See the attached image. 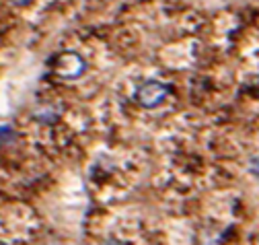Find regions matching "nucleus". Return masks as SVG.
<instances>
[{
	"label": "nucleus",
	"mask_w": 259,
	"mask_h": 245,
	"mask_svg": "<svg viewBox=\"0 0 259 245\" xmlns=\"http://www.w3.org/2000/svg\"><path fill=\"white\" fill-rule=\"evenodd\" d=\"M13 136H15L13 128H9V126H0V146H5L7 142H11Z\"/></svg>",
	"instance_id": "obj_4"
},
{
	"label": "nucleus",
	"mask_w": 259,
	"mask_h": 245,
	"mask_svg": "<svg viewBox=\"0 0 259 245\" xmlns=\"http://www.w3.org/2000/svg\"><path fill=\"white\" fill-rule=\"evenodd\" d=\"M33 115L39 121H44V124H52V121H56L60 117V109H56L54 105H41V107H37L33 111Z\"/></svg>",
	"instance_id": "obj_3"
},
{
	"label": "nucleus",
	"mask_w": 259,
	"mask_h": 245,
	"mask_svg": "<svg viewBox=\"0 0 259 245\" xmlns=\"http://www.w3.org/2000/svg\"><path fill=\"white\" fill-rule=\"evenodd\" d=\"M52 68L64 80H76L87 70V60L76 52H62L52 60Z\"/></svg>",
	"instance_id": "obj_1"
},
{
	"label": "nucleus",
	"mask_w": 259,
	"mask_h": 245,
	"mask_svg": "<svg viewBox=\"0 0 259 245\" xmlns=\"http://www.w3.org/2000/svg\"><path fill=\"white\" fill-rule=\"evenodd\" d=\"M13 5H17V7H25V5H29V3H33V0H11Z\"/></svg>",
	"instance_id": "obj_6"
},
{
	"label": "nucleus",
	"mask_w": 259,
	"mask_h": 245,
	"mask_svg": "<svg viewBox=\"0 0 259 245\" xmlns=\"http://www.w3.org/2000/svg\"><path fill=\"white\" fill-rule=\"evenodd\" d=\"M171 93V89L169 85L165 83H160V80H146L144 85L138 87L136 91V101L142 105V107H156L160 105Z\"/></svg>",
	"instance_id": "obj_2"
},
{
	"label": "nucleus",
	"mask_w": 259,
	"mask_h": 245,
	"mask_svg": "<svg viewBox=\"0 0 259 245\" xmlns=\"http://www.w3.org/2000/svg\"><path fill=\"white\" fill-rule=\"evenodd\" d=\"M249 171H251L255 177H259V159H251V163H249Z\"/></svg>",
	"instance_id": "obj_5"
}]
</instances>
